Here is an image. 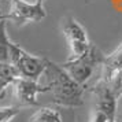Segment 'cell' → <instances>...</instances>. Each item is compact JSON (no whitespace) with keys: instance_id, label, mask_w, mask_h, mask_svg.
Returning a JSON list of instances; mask_svg holds the SVG:
<instances>
[{"instance_id":"cell-16","label":"cell","mask_w":122,"mask_h":122,"mask_svg":"<svg viewBox=\"0 0 122 122\" xmlns=\"http://www.w3.org/2000/svg\"><path fill=\"white\" fill-rule=\"evenodd\" d=\"M26 1H30V3H44L45 0H26Z\"/></svg>"},{"instance_id":"cell-15","label":"cell","mask_w":122,"mask_h":122,"mask_svg":"<svg viewBox=\"0 0 122 122\" xmlns=\"http://www.w3.org/2000/svg\"><path fill=\"white\" fill-rule=\"evenodd\" d=\"M108 121V118L103 114V112H100V111H93V117H92V119L89 122H107Z\"/></svg>"},{"instance_id":"cell-6","label":"cell","mask_w":122,"mask_h":122,"mask_svg":"<svg viewBox=\"0 0 122 122\" xmlns=\"http://www.w3.org/2000/svg\"><path fill=\"white\" fill-rule=\"evenodd\" d=\"M89 91L95 97V111L103 112L108 119H115L118 112V97L111 92L104 80L99 77L91 85Z\"/></svg>"},{"instance_id":"cell-11","label":"cell","mask_w":122,"mask_h":122,"mask_svg":"<svg viewBox=\"0 0 122 122\" xmlns=\"http://www.w3.org/2000/svg\"><path fill=\"white\" fill-rule=\"evenodd\" d=\"M119 67H122V43L111 52L110 55H106L104 63H103V67H102L100 73L107 74V73H111L112 70L119 69Z\"/></svg>"},{"instance_id":"cell-10","label":"cell","mask_w":122,"mask_h":122,"mask_svg":"<svg viewBox=\"0 0 122 122\" xmlns=\"http://www.w3.org/2000/svg\"><path fill=\"white\" fill-rule=\"evenodd\" d=\"M11 40L7 34V21H0V65L10 63V48Z\"/></svg>"},{"instance_id":"cell-4","label":"cell","mask_w":122,"mask_h":122,"mask_svg":"<svg viewBox=\"0 0 122 122\" xmlns=\"http://www.w3.org/2000/svg\"><path fill=\"white\" fill-rule=\"evenodd\" d=\"M61 29L70 48V56H80L89 50L92 43L89 41L88 33L74 17L66 15L62 18Z\"/></svg>"},{"instance_id":"cell-12","label":"cell","mask_w":122,"mask_h":122,"mask_svg":"<svg viewBox=\"0 0 122 122\" xmlns=\"http://www.w3.org/2000/svg\"><path fill=\"white\" fill-rule=\"evenodd\" d=\"M17 77L19 76L12 65H0V96L3 95L8 85L14 82Z\"/></svg>"},{"instance_id":"cell-18","label":"cell","mask_w":122,"mask_h":122,"mask_svg":"<svg viewBox=\"0 0 122 122\" xmlns=\"http://www.w3.org/2000/svg\"><path fill=\"white\" fill-rule=\"evenodd\" d=\"M119 111H121V117H122V104H121V110H119Z\"/></svg>"},{"instance_id":"cell-8","label":"cell","mask_w":122,"mask_h":122,"mask_svg":"<svg viewBox=\"0 0 122 122\" xmlns=\"http://www.w3.org/2000/svg\"><path fill=\"white\" fill-rule=\"evenodd\" d=\"M29 122H63V119H62V114L56 108L44 106L30 115Z\"/></svg>"},{"instance_id":"cell-1","label":"cell","mask_w":122,"mask_h":122,"mask_svg":"<svg viewBox=\"0 0 122 122\" xmlns=\"http://www.w3.org/2000/svg\"><path fill=\"white\" fill-rule=\"evenodd\" d=\"M44 76L47 78L45 85L48 86V92L55 104L66 108H76L82 106L85 86L74 81L62 65L48 59Z\"/></svg>"},{"instance_id":"cell-17","label":"cell","mask_w":122,"mask_h":122,"mask_svg":"<svg viewBox=\"0 0 122 122\" xmlns=\"http://www.w3.org/2000/svg\"><path fill=\"white\" fill-rule=\"evenodd\" d=\"M107 122H117V121H115V119H108Z\"/></svg>"},{"instance_id":"cell-3","label":"cell","mask_w":122,"mask_h":122,"mask_svg":"<svg viewBox=\"0 0 122 122\" xmlns=\"http://www.w3.org/2000/svg\"><path fill=\"white\" fill-rule=\"evenodd\" d=\"M47 58L32 55L19 47L15 43H11L10 48V63L17 70L19 77L30 78L39 81L41 76H44L45 67H47Z\"/></svg>"},{"instance_id":"cell-5","label":"cell","mask_w":122,"mask_h":122,"mask_svg":"<svg viewBox=\"0 0 122 122\" xmlns=\"http://www.w3.org/2000/svg\"><path fill=\"white\" fill-rule=\"evenodd\" d=\"M47 17L43 3H30L26 0H11L10 11L6 21L17 26H23L29 22H40Z\"/></svg>"},{"instance_id":"cell-2","label":"cell","mask_w":122,"mask_h":122,"mask_svg":"<svg viewBox=\"0 0 122 122\" xmlns=\"http://www.w3.org/2000/svg\"><path fill=\"white\" fill-rule=\"evenodd\" d=\"M104 59V54L95 44H91L89 50L84 52L82 55L69 56V59L62 63V67L70 74V77L74 81H77L82 86H86L91 78L102 70Z\"/></svg>"},{"instance_id":"cell-7","label":"cell","mask_w":122,"mask_h":122,"mask_svg":"<svg viewBox=\"0 0 122 122\" xmlns=\"http://www.w3.org/2000/svg\"><path fill=\"white\" fill-rule=\"evenodd\" d=\"M11 86L19 106H37L39 104L37 96L40 93L48 92L47 85H41L36 80L25 77H17L11 84Z\"/></svg>"},{"instance_id":"cell-13","label":"cell","mask_w":122,"mask_h":122,"mask_svg":"<svg viewBox=\"0 0 122 122\" xmlns=\"http://www.w3.org/2000/svg\"><path fill=\"white\" fill-rule=\"evenodd\" d=\"M19 107L17 106H1L0 107V122H11L19 114Z\"/></svg>"},{"instance_id":"cell-14","label":"cell","mask_w":122,"mask_h":122,"mask_svg":"<svg viewBox=\"0 0 122 122\" xmlns=\"http://www.w3.org/2000/svg\"><path fill=\"white\" fill-rule=\"evenodd\" d=\"M11 0H0V21H6L7 14L10 11Z\"/></svg>"},{"instance_id":"cell-9","label":"cell","mask_w":122,"mask_h":122,"mask_svg":"<svg viewBox=\"0 0 122 122\" xmlns=\"http://www.w3.org/2000/svg\"><path fill=\"white\" fill-rule=\"evenodd\" d=\"M99 77L102 80H104L106 84L108 85V88L111 89V92L115 95L118 99L122 97V67L115 69L111 73L107 74H102L99 73Z\"/></svg>"}]
</instances>
